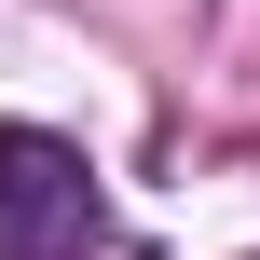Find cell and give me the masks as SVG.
Here are the masks:
<instances>
[{
  "label": "cell",
  "instance_id": "obj_1",
  "mask_svg": "<svg viewBox=\"0 0 260 260\" xmlns=\"http://www.w3.org/2000/svg\"><path fill=\"white\" fill-rule=\"evenodd\" d=\"M96 247V165L41 123H0V260H82Z\"/></svg>",
  "mask_w": 260,
  "mask_h": 260
}]
</instances>
